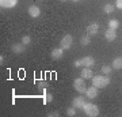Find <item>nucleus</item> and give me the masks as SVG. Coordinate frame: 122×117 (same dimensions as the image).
<instances>
[{
	"label": "nucleus",
	"instance_id": "22",
	"mask_svg": "<svg viewBox=\"0 0 122 117\" xmlns=\"http://www.w3.org/2000/svg\"><path fill=\"white\" fill-rule=\"evenodd\" d=\"M37 84H38V89H41V90H44V89H46V87H48V83L45 82V80H38V82H37Z\"/></svg>",
	"mask_w": 122,
	"mask_h": 117
},
{
	"label": "nucleus",
	"instance_id": "11",
	"mask_svg": "<svg viewBox=\"0 0 122 117\" xmlns=\"http://www.w3.org/2000/svg\"><path fill=\"white\" fill-rule=\"evenodd\" d=\"M86 95H87V98H90V100H94V98H96V97H98V87H95L94 84H92L91 87H88V89H87V93H86Z\"/></svg>",
	"mask_w": 122,
	"mask_h": 117
},
{
	"label": "nucleus",
	"instance_id": "27",
	"mask_svg": "<svg viewBox=\"0 0 122 117\" xmlns=\"http://www.w3.org/2000/svg\"><path fill=\"white\" fill-rule=\"evenodd\" d=\"M71 1H73V3H79L80 0H71Z\"/></svg>",
	"mask_w": 122,
	"mask_h": 117
},
{
	"label": "nucleus",
	"instance_id": "17",
	"mask_svg": "<svg viewBox=\"0 0 122 117\" xmlns=\"http://www.w3.org/2000/svg\"><path fill=\"white\" fill-rule=\"evenodd\" d=\"M80 44L83 45V46H87L88 44H90V35L88 34H84L80 37Z\"/></svg>",
	"mask_w": 122,
	"mask_h": 117
},
{
	"label": "nucleus",
	"instance_id": "4",
	"mask_svg": "<svg viewBox=\"0 0 122 117\" xmlns=\"http://www.w3.org/2000/svg\"><path fill=\"white\" fill-rule=\"evenodd\" d=\"M73 89L79 94H86L87 93V86L84 82V78H76L73 80Z\"/></svg>",
	"mask_w": 122,
	"mask_h": 117
},
{
	"label": "nucleus",
	"instance_id": "23",
	"mask_svg": "<svg viewBox=\"0 0 122 117\" xmlns=\"http://www.w3.org/2000/svg\"><path fill=\"white\" fill-rule=\"evenodd\" d=\"M22 42L25 44L26 46H27V45H30V42H31V37H30V35H25V37L22 38Z\"/></svg>",
	"mask_w": 122,
	"mask_h": 117
},
{
	"label": "nucleus",
	"instance_id": "7",
	"mask_svg": "<svg viewBox=\"0 0 122 117\" xmlns=\"http://www.w3.org/2000/svg\"><path fill=\"white\" fill-rule=\"evenodd\" d=\"M25 44L23 42H15L12 44V46H11V50L14 52V55H20V53L25 52Z\"/></svg>",
	"mask_w": 122,
	"mask_h": 117
},
{
	"label": "nucleus",
	"instance_id": "25",
	"mask_svg": "<svg viewBox=\"0 0 122 117\" xmlns=\"http://www.w3.org/2000/svg\"><path fill=\"white\" fill-rule=\"evenodd\" d=\"M48 116L49 117H58V112H52V113H49Z\"/></svg>",
	"mask_w": 122,
	"mask_h": 117
},
{
	"label": "nucleus",
	"instance_id": "6",
	"mask_svg": "<svg viewBox=\"0 0 122 117\" xmlns=\"http://www.w3.org/2000/svg\"><path fill=\"white\" fill-rule=\"evenodd\" d=\"M86 104H87V101H86V98L83 95H79V97H76V98L72 100V106L76 109H83Z\"/></svg>",
	"mask_w": 122,
	"mask_h": 117
},
{
	"label": "nucleus",
	"instance_id": "5",
	"mask_svg": "<svg viewBox=\"0 0 122 117\" xmlns=\"http://www.w3.org/2000/svg\"><path fill=\"white\" fill-rule=\"evenodd\" d=\"M72 42H73V37L71 34H66V35H64L62 38H61V41H60V46L64 50H66V49H69L71 46H72Z\"/></svg>",
	"mask_w": 122,
	"mask_h": 117
},
{
	"label": "nucleus",
	"instance_id": "2",
	"mask_svg": "<svg viewBox=\"0 0 122 117\" xmlns=\"http://www.w3.org/2000/svg\"><path fill=\"white\" fill-rule=\"evenodd\" d=\"M83 110H84V113H86V116H88V117H96L99 114V108H98V105L92 104V102H87V104L84 105Z\"/></svg>",
	"mask_w": 122,
	"mask_h": 117
},
{
	"label": "nucleus",
	"instance_id": "9",
	"mask_svg": "<svg viewBox=\"0 0 122 117\" xmlns=\"http://www.w3.org/2000/svg\"><path fill=\"white\" fill-rule=\"evenodd\" d=\"M105 38L107 39L109 42L115 41V38H117V31L114 30V29H107V30L105 31Z\"/></svg>",
	"mask_w": 122,
	"mask_h": 117
},
{
	"label": "nucleus",
	"instance_id": "19",
	"mask_svg": "<svg viewBox=\"0 0 122 117\" xmlns=\"http://www.w3.org/2000/svg\"><path fill=\"white\" fill-rule=\"evenodd\" d=\"M52 101H53V95H52V94H49V93L44 94V104H50Z\"/></svg>",
	"mask_w": 122,
	"mask_h": 117
},
{
	"label": "nucleus",
	"instance_id": "24",
	"mask_svg": "<svg viewBox=\"0 0 122 117\" xmlns=\"http://www.w3.org/2000/svg\"><path fill=\"white\" fill-rule=\"evenodd\" d=\"M115 7L118 10H122V0H117V3H115Z\"/></svg>",
	"mask_w": 122,
	"mask_h": 117
},
{
	"label": "nucleus",
	"instance_id": "18",
	"mask_svg": "<svg viewBox=\"0 0 122 117\" xmlns=\"http://www.w3.org/2000/svg\"><path fill=\"white\" fill-rule=\"evenodd\" d=\"M103 11H105L106 14H111L114 11V6L111 4V3H107V4H105V7H103Z\"/></svg>",
	"mask_w": 122,
	"mask_h": 117
},
{
	"label": "nucleus",
	"instance_id": "13",
	"mask_svg": "<svg viewBox=\"0 0 122 117\" xmlns=\"http://www.w3.org/2000/svg\"><path fill=\"white\" fill-rule=\"evenodd\" d=\"M27 11H29V15H30L31 18H38L39 15H41V10H39V7H37V6H30Z\"/></svg>",
	"mask_w": 122,
	"mask_h": 117
},
{
	"label": "nucleus",
	"instance_id": "14",
	"mask_svg": "<svg viewBox=\"0 0 122 117\" xmlns=\"http://www.w3.org/2000/svg\"><path fill=\"white\" fill-rule=\"evenodd\" d=\"M94 76V72H92V69L90 67H83L81 69V78L84 79H91Z\"/></svg>",
	"mask_w": 122,
	"mask_h": 117
},
{
	"label": "nucleus",
	"instance_id": "12",
	"mask_svg": "<svg viewBox=\"0 0 122 117\" xmlns=\"http://www.w3.org/2000/svg\"><path fill=\"white\" fill-rule=\"evenodd\" d=\"M18 4V0H0V6L3 8H14Z\"/></svg>",
	"mask_w": 122,
	"mask_h": 117
},
{
	"label": "nucleus",
	"instance_id": "20",
	"mask_svg": "<svg viewBox=\"0 0 122 117\" xmlns=\"http://www.w3.org/2000/svg\"><path fill=\"white\" fill-rule=\"evenodd\" d=\"M66 116H69V117L76 116V108H73V106H71V108H68V109H66Z\"/></svg>",
	"mask_w": 122,
	"mask_h": 117
},
{
	"label": "nucleus",
	"instance_id": "28",
	"mask_svg": "<svg viewBox=\"0 0 122 117\" xmlns=\"http://www.w3.org/2000/svg\"><path fill=\"white\" fill-rule=\"evenodd\" d=\"M60 1H66V0H60Z\"/></svg>",
	"mask_w": 122,
	"mask_h": 117
},
{
	"label": "nucleus",
	"instance_id": "1",
	"mask_svg": "<svg viewBox=\"0 0 122 117\" xmlns=\"http://www.w3.org/2000/svg\"><path fill=\"white\" fill-rule=\"evenodd\" d=\"M92 80V84L95 87H98V89H105V87H107L110 84V78L107 76V75H105V76H102V75H94L91 78Z\"/></svg>",
	"mask_w": 122,
	"mask_h": 117
},
{
	"label": "nucleus",
	"instance_id": "10",
	"mask_svg": "<svg viewBox=\"0 0 122 117\" xmlns=\"http://www.w3.org/2000/svg\"><path fill=\"white\" fill-rule=\"evenodd\" d=\"M62 55H64V49L61 48H54L52 50V53H50V56H52L53 60H60L61 57H62Z\"/></svg>",
	"mask_w": 122,
	"mask_h": 117
},
{
	"label": "nucleus",
	"instance_id": "3",
	"mask_svg": "<svg viewBox=\"0 0 122 117\" xmlns=\"http://www.w3.org/2000/svg\"><path fill=\"white\" fill-rule=\"evenodd\" d=\"M94 64H95V59L92 56H86V57L79 59V60H76L73 63L75 67H90V68H91Z\"/></svg>",
	"mask_w": 122,
	"mask_h": 117
},
{
	"label": "nucleus",
	"instance_id": "16",
	"mask_svg": "<svg viewBox=\"0 0 122 117\" xmlns=\"http://www.w3.org/2000/svg\"><path fill=\"white\" fill-rule=\"evenodd\" d=\"M107 25H109V29H114V30H117L118 27H119V22L117 19H110L107 22Z\"/></svg>",
	"mask_w": 122,
	"mask_h": 117
},
{
	"label": "nucleus",
	"instance_id": "8",
	"mask_svg": "<svg viewBox=\"0 0 122 117\" xmlns=\"http://www.w3.org/2000/svg\"><path fill=\"white\" fill-rule=\"evenodd\" d=\"M98 31H99V25L94 22V23H90L87 26V34L91 37V35H96L98 34Z\"/></svg>",
	"mask_w": 122,
	"mask_h": 117
},
{
	"label": "nucleus",
	"instance_id": "26",
	"mask_svg": "<svg viewBox=\"0 0 122 117\" xmlns=\"http://www.w3.org/2000/svg\"><path fill=\"white\" fill-rule=\"evenodd\" d=\"M0 63H1V65H3V63H4V57L0 56Z\"/></svg>",
	"mask_w": 122,
	"mask_h": 117
},
{
	"label": "nucleus",
	"instance_id": "21",
	"mask_svg": "<svg viewBox=\"0 0 122 117\" xmlns=\"http://www.w3.org/2000/svg\"><path fill=\"white\" fill-rule=\"evenodd\" d=\"M102 72L105 75H110L111 74V67H110V65H103V67H102Z\"/></svg>",
	"mask_w": 122,
	"mask_h": 117
},
{
	"label": "nucleus",
	"instance_id": "15",
	"mask_svg": "<svg viewBox=\"0 0 122 117\" xmlns=\"http://www.w3.org/2000/svg\"><path fill=\"white\" fill-rule=\"evenodd\" d=\"M111 68L114 69H122V56L115 57L113 60V64H111Z\"/></svg>",
	"mask_w": 122,
	"mask_h": 117
}]
</instances>
